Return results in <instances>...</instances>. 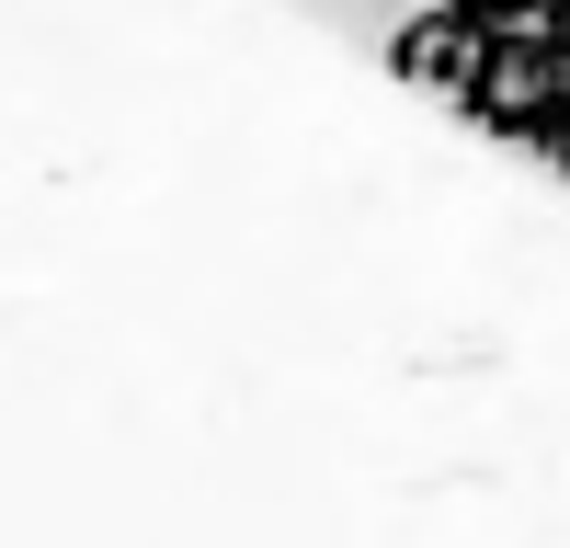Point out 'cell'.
<instances>
[{
    "label": "cell",
    "mask_w": 570,
    "mask_h": 548,
    "mask_svg": "<svg viewBox=\"0 0 570 548\" xmlns=\"http://www.w3.org/2000/svg\"><path fill=\"white\" fill-rule=\"evenodd\" d=\"M456 115L491 137V149H537L548 160V137H559V115H570V23L548 12H491L480 23V69H468V91H456Z\"/></svg>",
    "instance_id": "1"
},
{
    "label": "cell",
    "mask_w": 570,
    "mask_h": 548,
    "mask_svg": "<svg viewBox=\"0 0 570 548\" xmlns=\"http://www.w3.org/2000/svg\"><path fill=\"white\" fill-rule=\"evenodd\" d=\"M480 23H491V12L422 0V12L389 35V80H400V91H434V104H456V91H468V69H480Z\"/></svg>",
    "instance_id": "2"
},
{
    "label": "cell",
    "mask_w": 570,
    "mask_h": 548,
    "mask_svg": "<svg viewBox=\"0 0 570 548\" xmlns=\"http://www.w3.org/2000/svg\"><path fill=\"white\" fill-rule=\"evenodd\" d=\"M548 172H559V183H570V115H559V137H548Z\"/></svg>",
    "instance_id": "3"
},
{
    "label": "cell",
    "mask_w": 570,
    "mask_h": 548,
    "mask_svg": "<svg viewBox=\"0 0 570 548\" xmlns=\"http://www.w3.org/2000/svg\"><path fill=\"white\" fill-rule=\"evenodd\" d=\"M456 12H537V0H456Z\"/></svg>",
    "instance_id": "4"
},
{
    "label": "cell",
    "mask_w": 570,
    "mask_h": 548,
    "mask_svg": "<svg viewBox=\"0 0 570 548\" xmlns=\"http://www.w3.org/2000/svg\"><path fill=\"white\" fill-rule=\"evenodd\" d=\"M548 12H559V23H570V0H548Z\"/></svg>",
    "instance_id": "5"
}]
</instances>
